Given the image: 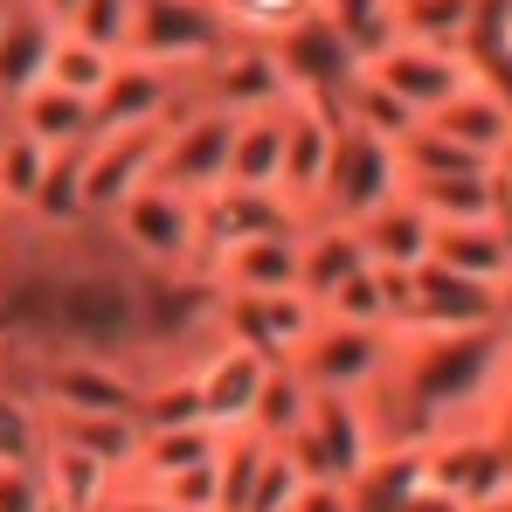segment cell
Listing matches in <instances>:
<instances>
[{"label":"cell","mask_w":512,"mask_h":512,"mask_svg":"<svg viewBox=\"0 0 512 512\" xmlns=\"http://www.w3.org/2000/svg\"><path fill=\"white\" fill-rule=\"evenodd\" d=\"M291 512H353V499H346V485H305Z\"/></svg>","instance_id":"obj_41"},{"label":"cell","mask_w":512,"mask_h":512,"mask_svg":"<svg viewBox=\"0 0 512 512\" xmlns=\"http://www.w3.org/2000/svg\"><path fill=\"white\" fill-rule=\"evenodd\" d=\"M49 436L56 443H70V450H90V457H104L118 478L132 471V457H139V416H49Z\"/></svg>","instance_id":"obj_28"},{"label":"cell","mask_w":512,"mask_h":512,"mask_svg":"<svg viewBox=\"0 0 512 512\" xmlns=\"http://www.w3.org/2000/svg\"><path fill=\"white\" fill-rule=\"evenodd\" d=\"M42 492H49V506H63V512H104L111 506V492L125 485L104 457H90V450H70V443H56L49 436V450H42Z\"/></svg>","instance_id":"obj_25"},{"label":"cell","mask_w":512,"mask_h":512,"mask_svg":"<svg viewBox=\"0 0 512 512\" xmlns=\"http://www.w3.org/2000/svg\"><path fill=\"white\" fill-rule=\"evenodd\" d=\"M353 243H360L367 263H381V270H423L429 243H436V222L395 194V201H381L374 215H360V222H353Z\"/></svg>","instance_id":"obj_19"},{"label":"cell","mask_w":512,"mask_h":512,"mask_svg":"<svg viewBox=\"0 0 512 512\" xmlns=\"http://www.w3.org/2000/svg\"><path fill=\"white\" fill-rule=\"evenodd\" d=\"M367 84H381L409 118H436L457 90H471V56L464 49H436V42H388L381 56L360 63Z\"/></svg>","instance_id":"obj_6"},{"label":"cell","mask_w":512,"mask_h":512,"mask_svg":"<svg viewBox=\"0 0 512 512\" xmlns=\"http://www.w3.org/2000/svg\"><path fill=\"white\" fill-rule=\"evenodd\" d=\"M28 7H42V14H49V21H56V28H70V14H77V7H84V0H28Z\"/></svg>","instance_id":"obj_46"},{"label":"cell","mask_w":512,"mask_h":512,"mask_svg":"<svg viewBox=\"0 0 512 512\" xmlns=\"http://www.w3.org/2000/svg\"><path fill=\"white\" fill-rule=\"evenodd\" d=\"M402 512H464V506H457V499H443V492H429V485H423V492H416V499H409Z\"/></svg>","instance_id":"obj_45"},{"label":"cell","mask_w":512,"mask_h":512,"mask_svg":"<svg viewBox=\"0 0 512 512\" xmlns=\"http://www.w3.org/2000/svg\"><path fill=\"white\" fill-rule=\"evenodd\" d=\"M312 14L346 42L353 63H367L395 42V0H312Z\"/></svg>","instance_id":"obj_29"},{"label":"cell","mask_w":512,"mask_h":512,"mask_svg":"<svg viewBox=\"0 0 512 512\" xmlns=\"http://www.w3.org/2000/svg\"><path fill=\"white\" fill-rule=\"evenodd\" d=\"M506 56H512V0H506Z\"/></svg>","instance_id":"obj_48"},{"label":"cell","mask_w":512,"mask_h":512,"mask_svg":"<svg viewBox=\"0 0 512 512\" xmlns=\"http://www.w3.org/2000/svg\"><path fill=\"white\" fill-rule=\"evenodd\" d=\"M222 450V436L208 423H187V429H146L139 436V457H132V485H160V478H173V471H187V464H208Z\"/></svg>","instance_id":"obj_27"},{"label":"cell","mask_w":512,"mask_h":512,"mask_svg":"<svg viewBox=\"0 0 512 512\" xmlns=\"http://www.w3.org/2000/svg\"><path fill=\"white\" fill-rule=\"evenodd\" d=\"M7 125L28 132L49 153H77V146H90V132H97V104H84V97H70V90H56V84H35L7 111Z\"/></svg>","instance_id":"obj_23"},{"label":"cell","mask_w":512,"mask_h":512,"mask_svg":"<svg viewBox=\"0 0 512 512\" xmlns=\"http://www.w3.org/2000/svg\"><path fill=\"white\" fill-rule=\"evenodd\" d=\"M49 512H63V506H49Z\"/></svg>","instance_id":"obj_51"},{"label":"cell","mask_w":512,"mask_h":512,"mask_svg":"<svg viewBox=\"0 0 512 512\" xmlns=\"http://www.w3.org/2000/svg\"><path fill=\"white\" fill-rule=\"evenodd\" d=\"M492 443H499V471H506V492H512V409L499 416V429H492Z\"/></svg>","instance_id":"obj_44"},{"label":"cell","mask_w":512,"mask_h":512,"mask_svg":"<svg viewBox=\"0 0 512 512\" xmlns=\"http://www.w3.org/2000/svg\"><path fill=\"white\" fill-rule=\"evenodd\" d=\"M0 512H49V492H42L35 464H0Z\"/></svg>","instance_id":"obj_40"},{"label":"cell","mask_w":512,"mask_h":512,"mask_svg":"<svg viewBox=\"0 0 512 512\" xmlns=\"http://www.w3.org/2000/svg\"><path fill=\"white\" fill-rule=\"evenodd\" d=\"M111 70H118V56H104V49H90L84 35H56V49H49V70H42V84L70 90V97H84V104H97L104 97V84H111Z\"/></svg>","instance_id":"obj_33"},{"label":"cell","mask_w":512,"mask_h":512,"mask_svg":"<svg viewBox=\"0 0 512 512\" xmlns=\"http://www.w3.org/2000/svg\"><path fill=\"white\" fill-rule=\"evenodd\" d=\"M42 450H49V416L28 395V381L7 367V381H0V464H42Z\"/></svg>","instance_id":"obj_30"},{"label":"cell","mask_w":512,"mask_h":512,"mask_svg":"<svg viewBox=\"0 0 512 512\" xmlns=\"http://www.w3.org/2000/svg\"><path fill=\"white\" fill-rule=\"evenodd\" d=\"M395 194H402L395 146H381V139L340 125L333 167H326V187H319V208H312V215H319V222H360V215H374V208L395 201Z\"/></svg>","instance_id":"obj_10"},{"label":"cell","mask_w":512,"mask_h":512,"mask_svg":"<svg viewBox=\"0 0 512 512\" xmlns=\"http://www.w3.org/2000/svg\"><path fill=\"white\" fill-rule=\"evenodd\" d=\"M429 492L457 499L464 512L492 506V499L506 492V471H499V443H492V429L436 436V443H429Z\"/></svg>","instance_id":"obj_17"},{"label":"cell","mask_w":512,"mask_h":512,"mask_svg":"<svg viewBox=\"0 0 512 512\" xmlns=\"http://www.w3.org/2000/svg\"><path fill=\"white\" fill-rule=\"evenodd\" d=\"M485 0H395V35L402 42H436V49H464L478 28Z\"/></svg>","instance_id":"obj_31"},{"label":"cell","mask_w":512,"mask_h":512,"mask_svg":"<svg viewBox=\"0 0 512 512\" xmlns=\"http://www.w3.org/2000/svg\"><path fill=\"white\" fill-rule=\"evenodd\" d=\"M270 63L284 77V97H312V104H340V90L360 77V63L346 56V42L319 14H305L291 35H277L270 42Z\"/></svg>","instance_id":"obj_12"},{"label":"cell","mask_w":512,"mask_h":512,"mask_svg":"<svg viewBox=\"0 0 512 512\" xmlns=\"http://www.w3.org/2000/svg\"><path fill=\"white\" fill-rule=\"evenodd\" d=\"M423 125L436 132V139H450L457 153L485 160V167L499 160V146L512 139V118L499 111V97H492V90L478 84V77H471V90H457V97H450V104H443L436 118H423Z\"/></svg>","instance_id":"obj_24"},{"label":"cell","mask_w":512,"mask_h":512,"mask_svg":"<svg viewBox=\"0 0 512 512\" xmlns=\"http://www.w3.org/2000/svg\"><path fill=\"white\" fill-rule=\"evenodd\" d=\"M429 263H443V270H457V277H478V284L506 291V277H512V222H450V229H436Z\"/></svg>","instance_id":"obj_21"},{"label":"cell","mask_w":512,"mask_h":512,"mask_svg":"<svg viewBox=\"0 0 512 512\" xmlns=\"http://www.w3.org/2000/svg\"><path fill=\"white\" fill-rule=\"evenodd\" d=\"M187 97H194L187 77H173V70H160V63L118 56L111 84H104V97H97V132H146V125H167L173 111H187ZM97 132H90V139H97Z\"/></svg>","instance_id":"obj_14"},{"label":"cell","mask_w":512,"mask_h":512,"mask_svg":"<svg viewBox=\"0 0 512 512\" xmlns=\"http://www.w3.org/2000/svg\"><path fill=\"white\" fill-rule=\"evenodd\" d=\"M506 319H512V277H506Z\"/></svg>","instance_id":"obj_49"},{"label":"cell","mask_w":512,"mask_h":512,"mask_svg":"<svg viewBox=\"0 0 512 512\" xmlns=\"http://www.w3.org/2000/svg\"><path fill=\"white\" fill-rule=\"evenodd\" d=\"M333 139H340V111L312 104V97H284V167H277V194L312 222L319 187L333 167Z\"/></svg>","instance_id":"obj_11"},{"label":"cell","mask_w":512,"mask_h":512,"mask_svg":"<svg viewBox=\"0 0 512 512\" xmlns=\"http://www.w3.org/2000/svg\"><path fill=\"white\" fill-rule=\"evenodd\" d=\"M187 367H194V388H201V423L215 429V436H236V429H250L256 388H263L270 360H256V353H243V346L215 340L208 353H194Z\"/></svg>","instance_id":"obj_15"},{"label":"cell","mask_w":512,"mask_h":512,"mask_svg":"<svg viewBox=\"0 0 512 512\" xmlns=\"http://www.w3.org/2000/svg\"><path fill=\"white\" fill-rule=\"evenodd\" d=\"M478 512H512V492H499V499H492V506H478Z\"/></svg>","instance_id":"obj_47"},{"label":"cell","mask_w":512,"mask_h":512,"mask_svg":"<svg viewBox=\"0 0 512 512\" xmlns=\"http://www.w3.org/2000/svg\"><path fill=\"white\" fill-rule=\"evenodd\" d=\"M492 187H499V201H506V215H512V139L499 146V160H492Z\"/></svg>","instance_id":"obj_43"},{"label":"cell","mask_w":512,"mask_h":512,"mask_svg":"<svg viewBox=\"0 0 512 512\" xmlns=\"http://www.w3.org/2000/svg\"><path fill=\"white\" fill-rule=\"evenodd\" d=\"M153 499L167 512H222V478H215V457L208 464H187V471H173L160 485H146Z\"/></svg>","instance_id":"obj_37"},{"label":"cell","mask_w":512,"mask_h":512,"mask_svg":"<svg viewBox=\"0 0 512 512\" xmlns=\"http://www.w3.org/2000/svg\"><path fill=\"white\" fill-rule=\"evenodd\" d=\"M194 97L215 104V111H229V118H243V111H263V104H284V77H277V63H270L263 42H229V49H215L201 63Z\"/></svg>","instance_id":"obj_16"},{"label":"cell","mask_w":512,"mask_h":512,"mask_svg":"<svg viewBox=\"0 0 512 512\" xmlns=\"http://www.w3.org/2000/svg\"><path fill=\"white\" fill-rule=\"evenodd\" d=\"M305 14H312V0H229V14H222V21H229V35H236V42H263V49H270V42H277V35H291Z\"/></svg>","instance_id":"obj_36"},{"label":"cell","mask_w":512,"mask_h":512,"mask_svg":"<svg viewBox=\"0 0 512 512\" xmlns=\"http://www.w3.org/2000/svg\"><path fill=\"white\" fill-rule=\"evenodd\" d=\"M360 263H367V256L353 243V222H319V215H312V222L298 229V291H305L312 305H319L340 277H353Z\"/></svg>","instance_id":"obj_26"},{"label":"cell","mask_w":512,"mask_h":512,"mask_svg":"<svg viewBox=\"0 0 512 512\" xmlns=\"http://www.w3.org/2000/svg\"><path fill=\"white\" fill-rule=\"evenodd\" d=\"M298 492H305V478H298V464L270 443V457H263V471H256L250 499H243V512H291L298 506Z\"/></svg>","instance_id":"obj_39"},{"label":"cell","mask_w":512,"mask_h":512,"mask_svg":"<svg viewBox=\"0 0 512 512\" xmlns=\"http://www.w3.org/2000/svg\"><path fill=\"white\" fill-rule=\"evenodd\" d=\"M429 485V443H381L367 471L346 485L353 512H402Z\"/></svg>","instance_id":"obj_22"},{"label":"cell","mask_w":512,"mask_h":512,"mask_svg":"<svg viewBox=\"0 0 512 512\" xmlns=\"http://www.w3.org/2000/svg\"><path fill=\"white\" fill-rule=\"evenodd\" d=\"M160 139L167 125H146V132H97L84 146V215L104 222L132 187H146L160 173Z\"/></svg>","instance_id":"obj_13"},{"label":"cell","mask_w":512,"mask_h":512,"mask_svg":"<svg viewBox=\"0 0 512 512\" xmlns=\"http://www.w3.org/2000/svg\"><path fill=\"white\" fill-rule=\"evenodd\" d=\"M229 21L208 7V0H132V42L125 56L132 63H160L173 77H201V63L215 49H229Z\"/></svg>","instance_id":"obj_4"},{"label":"cell","mask_w":512,"mask_h":512,"mask_svg":"<svg viewBox=\"0 0 512 512\" xmlns=\"http://www.w3.org/2000/svg\"><path fill=\"white\" fill-rule=\"evenodd\" d=\"M56 35H63V28H56L42 7H28V0H14V7H7V28H0V118H7V111H14L35 84H42Z\"/></svg>","instance_id":"obj_18"},{"label":"cell","mask_w":512,"mask_h":512,"mask_svg":"<svg viewBox=\"0 0 512 512\" xmlns=\"http://www.w3.org/2000/svg\"><path fill=\"white\" fill-rule=\"evenodd\" d=\"M305 409H312V388H305L291 367H270V374H263V388H256L250 436H263V443H284L291 429L305 423Z\"/></svg>","instance_id":"obj_34"},{"label":"cell","mask_w":512,"mask_h":512,"mask_svg":"<svg viewBox=\"0 0 512 512\" xmlns=\"http://www.w3.org/2000/svg\"><path fill=\"white\" fill-rule=\"evenodd\" d=\"M7 7H14V0H0V28H7Z\"/></svg>","instance_id":"obj_50"},{"label":"cell","mask_w":512,"mask_h":512,"mask_svg":"<svg viewBox=\"0 0 512 512\" xmlns=\"http://www.w3.org/2000/svg\"><path fill=\"white\" fill-rule=\"evenodd\" d=\"M319 319H333V326H388V305H381V277H374V263H360L353 277H340V284L319 298Z\"/></svg>","instance_id":"obj_35"},{"label":"cell","mask_w":512,"mask_h":512,"mask_svg":"<svg viewBox=\"0 0 512 512\" xmlns=\"http://www.w3.org/2000/svg\"><path fill=\"white\" fill-rule=\"evenodd\" d=\"M277 450L298 464L305 485H353L367 471V457L381 450V429H374L360 395H312L305 423L291 429Z\"/></svg>","instance_id":"obj_3"},{"label":"cell","mask_w":512,"mask_h":512,"mask_svg":"<svg viewBox=\"0 0 512 512\" xmlns=\"http://www.w3.org/2000/svg\"><path fill=\"white\" fill-rule=\"evenodd\" d=\"M478 326H512L506 319V291L478 284V277H457L443 263H423L409 270V312L395 326L402 333H478Z\"/></svg>","instance_id":"obj_8"},{"label":"cell","mask_w":512,"mask_h":512,"mask_svg":"<svg viewBox=\"0 0 512 512\" xmlns=\"http://www.w3.org/2000/svg\"><path fill=\"white\" fill-rule=\"evenodd\" d=\"M277 167H284V104L243 111L229 132V173L222 187L236 194H277Z\"/></svg>","instance_id":"obj_20"},{"label":"cell","mask_w":512,"mask_h":512,"mask_svg":"<svg viewBox=\"0 0 512 512\" xmlns=\"http://www.w3.org/2000/svg\"><path fill=\"white\" fill-rule=\"evenodd\" d=\"M104 512H167V506H160L146 485H132V478H125V485L111 492V506H104Z\"/></svg>","instance_id":"obj_42"},{"label":"cell","mask_w":512,"mask_h":512,"mask_svg":"<svg viewBox=\"0 0 512 512\" xmlns=\"http://www.w3.org/2000/svg\"><path fill=\"white\" fill-rule=\"evenodd\" d=\"M512 395V326L402 333L388 374L360 395L381 443H436L457 429H499Z\"/></svg>","instance_id":"obj_1"},{"label":"cell","mask_w":512,"mask_h":512,"mask_svg":"<svg viewBox=\"0 0 512 512\" xmlns=\"http://www.w3.org/2000/svg\"><path fill=\"white\" fill-rule=\"evenodd\" d=\"M49 146H35L28 132H14V125H0V208L21 222L28 215V201L42 194V180H49Z\"/></svg>","instance_id":"obj_32"},{"label":"cell","mask_w":512,"mask_h":512,"mask_svg":"<svg viewBox=\"0 0 512 512\" xmlns=\"http://www.w3.org/2000/svg\"><path fill=\"white\" fill-rule=\"evenodd\" d=\"M229 132H236V118H229V111H215V104L187 97V111H173V118H167L160 173H153V180L180 187L187 201H208V194L222 187V173H229Z\"/></svg>","instance_id":"obj_9"},{"label":"cell","mask_w":512,"mask_h":512,"mask_svg":"<svg viewBox=\"0 0 512 512\" xmlns=\"http://www.w3.org/2000/svg\"><path fill=\"white\" fill-rule=\"evenodd\" d=\"M388 360H395V333L388 326H333V319H319L312 340L298 346L284 367L312 395H367L388 374Z\"/></svg>","instance_id":"obj_5"},{"label":"cell","mask_w":512,"mask_h":512,"mask_svg":"<svg viewBox=\"0 0 512 512\" xmlns=\"http://www.w3.org/2000/svg\"><path fill=\"white\" fill-rule=\"evenodd\" d=\"M70 35H84L90 49H104V56H125V42H132V0H84L70 14Z\"/></svg>","instance_id":"obj_38"},{"label":"cell","mask_w":512,"mask_h":512,"mask_svg":"<svg viewBox=\"0 0 512 512\" xmlns=\"http://www.w3.org/2000/svg\"><path fill=\"white\" fill-rule=\"evenodd\" d=\"M97 229L132 270H201V201H187L167 180L132 187Z\"/></svg>","instance_id":"obj_2"},{"label":"cell","mask_w":512,"mask_h":512,"mask_svg":"<svg viewBox=\"0 0 512 512\" xmlns=\"http://www.w3.org/2000/svg\"><path fill=\"white\" fill-rule=\"evenodd\" d=\"M312 326H319V305L305 298V291H222V305H215V333L229 346H243L256 360H270V367H284L298 346L312 340Z\"/></svg>","instance_id":"obj_7"}]
</instances>
